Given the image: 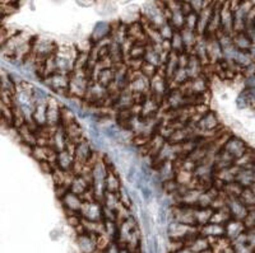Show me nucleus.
<instances>
[{
	"instance_id": "nucleus-1",
	"label": "nucleus",
	"mask_w": 255,
	"mask_h": 253,
	"mask_svg": "<svg viewBox=\"0 0 255 253\" xmlns=\"http://www.w3.org/2000/svg\"><path fill=\"white\" fill-rule=\"evenodd\" d=\"M92 82L93 81L91 79V77L87 74V70H74V72L70 74V97H76L79 98V99H83Z\"/></svg>"
},
{
	"instance_id": "nucleus-2",
	"label": "nucleus",
	"mask_w": 255,
	"mask_h": 253,
	"mask_svg": "<svg viewBox=\"0 0 255 253\" xmlns=\"http://www.w3.org/2000/svg\"><path fill=\"white\" fill-rule=\"evenodd\" d=\"M58 45L54 40L45 37H38L35 36L33 42H32V56L36 59V61H45L50 56L55 55L58 51Z\"/></svg>"
},
{
	"instance_id": "nucleus-3",
	"label": "nucleus",
	"mask_w": 255,
	"mask_h": 253,
	"mask_svg": "<svg viewBox=\"0 0 255 253\" xmlns=\"http://www.w3.org/2000/svg\"><path fill=\"white\" fill-rule=\"evenodd\" d=\"M46 88H49L51 92H54L55 94L61 95L64 98L70 97L69 94V84H70V75L63 74V73H55V74H51L49 77L42 81Z\"/></svg>"
},
{
	"instance_id": "nucleus-4",
	"label": "nucleus",
	"mask_w": 255,
	"mask_h": 253,
	"mask_svg": "<svg viewBox=\"0 0 255 253\" xmlns=\"http://www.w3.org/2000/svg\"><path fill=\"white\" fill-rule=\"evenodd\" d=\"M96 148H93L92 141L88 140L87 138H84L79 143H77L76 148H74V157H76L77 163H81L83 166L90 164L92 161L93 156L96 153Z\"/></svg>"
},
{
	"instance_id": "nucleus-5",
	"label": "nucleus",
	"mask_w": 255,
	"mask_h": 253,
	"mask_svg": "<svg viewBox=\"0 0 255 253\" xmlns=\"http://www.w3.org/2000/svg\"><path fill=\"white\" fill-rule=\"evenodd\" d=\"M82 218L91 222H104V205L102 202L93 200V201H84L81 211Z\"/></svg>"
},
{
	"instance_id": "nucleus-6",
	"label": "nucleus",
	"mask_w": 255,
	"mask_h": 253,
	"mask_svg": "<svg viewBox=\"0 0 255 253\" xmlns=\"http://www.w3.org/2000/svg\"><path fill=\"white\" fill-rule=\"evenodd\" d=\"M249 148L250 147L247 141L244 140L243 138H240V136L235 135V134H232V135L227 139L225 145H223V149L226 150V152H229L235 159L244 156V154L249 150Z\"/></svg>"
},
{
	"instance_id": "nucleus-7",
	"label": "nucleus",
	"mask_w": 255,
	"mask_h": 253,
	"mask_svg": "<svg viewBox=\"0 0 255 253\" xmlns=\"http://www.w3.org/2000/svg\"><path fill=\"white\" fill-rule=\"evenodd\" d=\"M59 201L61 202V206L64 209V213L68 214V213H77V214H81L82 211V207H83L84 204V200L82 196L77 195L74 193L73 191H68L65 195L59 199Z\"/></svg>"
},
{
	"instance_id": "nucleus-8",
	"label": "nucleus",
	"mask_w": 255,
	"mask_h": 253,
	"mask_svg": "<svg viewBox=\"0 0 255 253\" xmlns=\"http://www.w3.org/2000/svg\"><path fill=\"white\" fill-rule=\"evenodd\" d=\"M207 49H208V59L211 65L221 63L223 60V50L218 41L217 35H206Z\"/></svg>"
},
{
	"instance_id": "nucleus-9",
	"label": "nucleus",
	"mask_w": 255,
	"mask_h": 253,
	"mask_svg": "<svg viewBox=\"0 0 255 253\" xmlns=\"http://www.w3.org/2000/svg\"><path fill=\"white\" fill-rule=\"evenodd\" d=\"M221 14V31L225 33L234 35V12H232L231 6H230L229 0L225 3L221 4L220 9Z\"/></svg>"
},
{
	"instance_id": "nucleus-10",
	"label": "nucleus",
	"mask_w": 255,
	"mask_h": 253,
	"mask_svg": "<svg viewBox=\"0 0 255 253\" xmlns=\"http://www.w3.org/2000/svg\"><path fill=\"white\" fill-rule=\"evenodd\" d=\"M61 107L58 98L49 97L47 101V126H58L61 121Z\"/></svg>"
},
{
	"instance_id": "nucleus-11",
	"label": "nucleus",
	"mask_w": 255,
	"mask_h": 253,
	"mask_svg": "<svg viewBox=\"0 0 255 253\" xmlns=\"http://www.w3.org/2000/svg\"><path fill=\"white\" fill-rule=\"evenodd\" d=\"M77 246L81 253H96L97 252V236L91 233H82L77 236Z\"/></svg>"
},
{
	"instance_id": "nucleus-12",
	"label": "nucleus",
	"mask_w": 255,
	"mask_h": 253,
	"mask_svg": "<svg viewBox=\"0 0 255 253\" xmlns=\"http://www.w3.org/2000/svg\"><path fill=\"white\" fill-rule=\"evenodd\" d=\"M74 164H76V157H74V153L72 150L67 148V149L58 153V157H56L55 161L56 168L64 170V172H73Z\"/></svg>"
},
{
	"instance_id": "nucleus-13",
	"label": "nucleus",
	"mask_w": 255,
	"mask_h": 253,
	"mask_svg": "<svg viewBox=\"0 0 255 253\" xmlns=\"http://www.w3.org/2000/svg\"><path fill=\"white\" fill-rule=\"evenodd\" d=\"M111 33H113V23L102 20V22L96 23V26L93 27L90 38L93 43H97L105 38L111 37Z\"/></svg>"
},
{
	"instance_id": "nucleus-14",
	"label": "nucleus",
	"mask_w": 255,
	"mask_h": 253,
	"mask_svg": "<svg viewBox=\"0 0 255 253\" xmlns=\"http://www.w3.org/2000/svg\"><path fill=\"white\" fill-rule=\"evenodd\" d=\"M191 94H203V93L211 92V78L206 74H202L197 78L189 81Z\"/></svg>"
},
{
	"instance_id": "nucleus-15",
	"label": "nucleus",
	"mask_w": 255,
	"mask_h": 253,
	"mask_svg": "<svg viewBox=\"0 0 255 253\" xmlns=\"http://www.w3.org/2000/svg\"><path fill=\"white\" fill-rule=\"evenodd\" d=\"M217 1L213 4H211V5L204 6L203 10L198 13L197 32L199 33L200 36L206 35L207 28H208V24H209V22H211V18H212V15H213V12H215V8H216V4H217Z\"/></svg>"
},
{
	"instance_id": "nucleus-16",
	"label": "nucleus",
	"mask_w": 255,
	"mask_h": 253,
	"mask_svg": "<svg viewBox=\"0 0 255 253\" xmlns=\"http://www.w3.org/2000/svg\"><path fill=\"white\" fill-rule=\"evenodd\" d=\"M227 207H229L232 218L238 219V220H243V222L244 219L248 216V214H249V207L245 206L244 202L241 201L239 197L229 199V201H227Z\"/></svg>"
},
{
	"instance_id": "nucleus-17",
	"label": "nucleus",
	"mask_w": 255,
	"mask_h": 253,
	"mask_svg": "<svg viewBox=\"0 0 255 253\" xmlns=\"http://www.w3.org/2000/svg\"><path fill=\"white\" fill-rule=\"evenodd\" d=\"M154 172L158 175V178L161 182H166L168 179H174L176 175V167H175L174 161H166L163 163L158 164L154 168Z\"/></svg>"
},
{
	"instance_id": "nucleus-18",
	"label": "nucleus",
	"mask_w": 255,
	"mask_h": 253,
	"mask_svg": "<svg viewBox=\"0 0 255 253\" xmlns=\"http://www.w3.org/2000/svg\"><path fill=\"white\" fill-rule=\"evenodd\" d=\"M109 174L106 177V192L119 193L120 188L123 187V181L120 179V175L116 170L115 164L109 167Z\"/></svg>"
},
{
	"instance_id": "nucleus-19",
	"label": "nucleus",
	"mask_w": 255,
	"mask_h": 253,
	"mask_svg": "<svg viewBox=\"0 0 255 253\" xmlns=\"http://www.w3.org/2000/svg\"><path fill=\"white\" fill-rule=\"evenodd\" d=\"M225 229H226V234H225V236H226L231 242L234 241V239L238 238V237L240 236V234H243L244 232H247V227H245L243 220H238V219L234 218L225 224Z\"/></svg>"
},
{
	"instance_id": "nucleus-20",
	"label": "nucleus",
	"mask_w": 255,
	"mask_h": 253,
	"mask_svg": "<svg viewBox=\"0 0 255 253\" xmlns=\"http://www.w3.org/2000/svg\"><path fill=\"white\" fill-rule=\"evenodd\" d=\"M143 60L145 63L151 64V65H154L157 68H162L163 64H165V59L163 56L161 55V52L151 45V43H147V47H145V54H144V58Z\"/></svg>"
},
{
	"instance_id": "nucleus-21",
	"label": "nucleus",
	"mask_w": 255,
	"mask_h": 253,
	"mask_svg": "<svg viewBox=\"0 0 255 253\" xmlns=\"http://www.w3.org/2000/svg\"><path fill=\"white\" fill-rule=\"evenodd\" d=\"M180 68L179 65V54L175 51H171L168 54L167 59H166L165 64H163V72H165L166 78L168 79V82H171V79L174 78L175 73L177 72V69Z\"/></svg>"
},
{
	"instance_id": "nucleus-22",
	"label": "nucleus",
	"mask_w": 255,
	"mask_h": 253,
	"mask_svg": "<svg viewBox=\"0 0 255 253\" xmlns=\"http://www.w3.org/2000/svg\"><path fill=\"white\" fill-rule=\"evenodd\" d=\"M236 159L230 154L229 152L226 150L221 149L220 152L216 153V156L213 157V166H215V169H222V168H227V167H231L235 164Z\"/></svg>"
},
{
	"instance_id": "nucleus-23",
	"label": "nucleus",
	"mask_w": 255,
	"mask_h": 253,
	"mask_svg": "<svg viewBox=\"0 0 255 253\" xmlns=\"http://www.w3.org/2000/svg\"><path fill=\"white\" fill-rule=\"evenodd\" d=\"M199 232L202 236L208 237V238H220L226 234L225 225L216 224V223H208L206 225L199 227Z\"/></svg>"
},
{
	"instance_id": "nucleus-24",
	"label": "nucleus",
	"mask_w": 255,
	"mask_h": 253,
	"mask_svg": "<svg viewBox=\"0 0 255 253\" xmlns=\"http://www.w3.org/2000/svg\"><path fill=\"white\" fill-rule=\"evenodd\" d=\"M115 75L116 70L115 68H106V69H101L97 72L95 77V82H97L99 84L104 85L105 88H109L114 84L115 82Z\"/></svg>"
},
{
	"instance_id": "nucleus-25",
	"label": "nucleus",
	"mask_w": 255,
	"mask_h": 253,
	"mask_svg": "<svg viewBox=\"0 0 255 253\" xmlns=\"http://www.w3.org/2000/svg\"><path fill=\"white\" fill-rule=\"evenodd\" d=\"M69 190L73 191L74 193H77V195L83 196L84 193H87L88 191L91 190V183L87 179L84 178L83 175L74 174L72 183H70Z\"/></svg>"
},
{
	"instance_id": "nucleus-26",
	"label": "nucleus",
	"mask_w": 255,
	"mask_h": 253,
	"mask_svg": "<svg viewBox=\"0 0 255 253\" xmlns=\"http://www.w3.org/2000/svg\"><path fill=\"white\" fill-rule=\"evenodd\" d=\"M191 129L189 126H183L180 129L174 130L171 133V135L168 136L167 141L171 143V144L177 145V144H183L186 140L191 139Z\"/></svg>"
},
{
	"instance_id": "nucleus-27",
	"label": "nucleus",
	"mask_w": 255,
	"mask_h": 253,
	"mask_svg": "<svg viewBox=\"0 0 255 253\" xmlns=\"http://www.w3.org/2000/svg\"><path fill=\"white\" fill-rule=\"evenodd\" d=\"M167 17L168 22L174 26V28L176 31H181L183 28H185V18L186 14L183 12L181 6L177 9H174V10H167Z\"/></svg>"
},
{
	"instance_id": "nucleus-28",
	"label": "nucleus",
	"mask_w": 255,
	"mask_h": 253,
	"mask_svg": "<svg viewBox=\"0 0 255 253\" xmlns=\"http://www.w3.org/2000/svg\"><path fill=\"white\" fill-rule=\"evenodd\" d=\"M191 54H194L198 59H199L204 65H208L209 59H208V49H207V37L206 35L199 36L198 42L195 45L194 50L191 51Z\"/></svg>"
},
{
	"instance_id": "nucleus-29",
	"label": "nucleus",
	"mask_w": 255,
	"mask_h": 253,
	"mask_svg": "<svg viewBox=\"0 0 255 253\" xmlns=\"http://www.w3.org/2000/svg\"><path fill=\"white\" fill-rule=\"evenodd\" d=\"M181 33V37L184 41V46H185V51L191 54V51L194 50L195 45L198 42V38H199V33L197 31H193V29L189 28H183L180 31Z\"/></svg>"
},
{
	"instance_id": "nucleus-30",
	"label": "nucleus",
	"mask_w": 255,
	"mask_h": 253,
	"mask_svg": "<svg viewBox=\"0 0 255 253\" xmlns=\"http://www.w3.org/2000/svg\"><path fill=\"white\" fill-rule=\"evenodd\" d=\"M64 129H65L68 140H69L70 143H74V144H77V143H79V141L83 140V139L86 138L83 134V129H82L81 124H79L78 121H76V122H73V124L68 125V126H64Z\"/></svg>"
},
{
	"instance_id": "nucleus-31",
	"label": "nucleus",
	"mask_w": 255,
	"mask_h": 253,
	"mask_svg": "<svg viewBox=\"0 0 255 253\" xmlns=\"http://www.w3.org/2000/svg\"><path fill=\"white\" fill-rule=\"evenodd\" d=\"M186 70H188L189 78H197V77H199V75H202L204 73V64L194 54H190Z\"/></svg>"
},
{
	"instance_id": "nucleus-32",
	"label": "nucleus",
	"mask_w": 255,
	"mask_h": 253,
	"mask_svg": "<svg viewBox=\"0 0 255 253\" xmlns=\"http://www.w3.org/2000/svg\"><path fill=\"white\" fill-rule=\"evenodd\" d=\"M220 1H217L215 8V12H213V15L211 18V22L208 24V28H207L206 35H217L218 32L221 31V14H220V9H221Z\"/></svg>"
},
{
	"instance_id": "nucleus-33",
	"label": "nucleus",
	"mask_w": 255,
	"mask_h": 253,
	"mask_svg": "<svg viewBox=\"0 0 255 253\" xmlns=\"http://www.w3.org/2000/svg\"><path fill=\"white\" fill-rule=\"evenodd\" d=\"M232 37H234V45H235L239 50H241V51H249L253 42L252 40H250L249 36H248L247 32H235V33L232 35Z\"/></svg>"
},
{
	"instance_id": "nucleus-34",
	"label": "nucleus",
	"mask_w": 255,
	"mask_h": 253,
	"mask_svg": "<svg viewBox=\"0 0 255 253\" xmlns=\"http://www.w3.org/2000/svg\"><path fill=\"white\" fill-rule=\"evenodd\" d=\"M33 121L38 126H46L47 125V102H42V103L36 104L35 112L32 116Z\"/></svg>"
},
{
	"instance_id": "nucleus-35",
	"label": "nucleus",
	"mask_w": 255,
	"mask_h": 253,
	"mask_svg": "<svg viewBox=\"0 0 255 253\" xmlns=\"http://www.w3.org/2000/svg\"><path fill=\"white\" fill-rule=\"evenodd\" d=\"M188 247H190L195 253H200L211 248V241H209L208 237H204L202 234H199L193 241L189 242Z\"/></svg>"
},
{
	"instance_id": "nucleus-36",
	"label": "nucleus",
	"mask_w": 255,
	"mask_h": 253,
	"mask_svg": "<svg viewBox=\"0 0 255 253\" xmlns=\"http://www.w3.org/2000/svg\"><path fill=\"white\" fill-rule=\"evenodd\" d=\"M213 211L215 210L212 207H195V222L198 227L208 224L211 222Z\"/></svg>"
},
{
	"instance_id": "nucleus-37",
	"label": "nucleus",
	"mask_w": 255,
	"mask_h": 253,
	"mask_svg": "<svg viewBox=\"0 0 255 253\" xmlns=\"http://www.w3.org/2000/svg\"><path fill=\"white\" fill-rule=\"evenodd\" d=\"M236 181L240 184H243L244 187H250L253 183H255L254 173H253V167L252 168H240L236 175Z\"/></svg>"
},
{
	"instance_id": "nucleus-38",
	"label": "nucleus",
	"mask_w": 255,
	"mask_h": 253,
	"mask_svg": "<svg viewBox=\"0 0 255 253\" xmlns=\"http://www.w3.org/2000/svg\"><path fill=\"white\" fill-rule=\"evenodd\" d=\"M244 188L245 187L243 184L239 183L238 181H234V182H230V183H226L223 186L222 191L223 193L229 197V199H232V197H240V195L243 193Z\"/></svg>"
},
{
	"instance_id": "nucleus-39",
	"label": "nucleus",
	"mask_w": 255,
	"mask_h": 253,
	"mask_svg": "<svg viewBox=\"0 0 255 253\" xmlns=\"http://www.w3.org/2000/svg\"><path fill=\"white\" fill-rule=\"evenodd\" d=\"M255 163V149H253L252 147L249 148L244 156H241L240 158H238L235 161V164L240 168H252Z\"/></svg>"
},
{
	"instance_id": "nucleus-40",
	"label": "nucleus",
	"mask_w": 255,
	"mask_h": 253,
	"mask_svg": "<svg viewBox=\"0 0 255 253\" xmlns=\"http://www.w3.org/2000/svg\"><path fill=\"white\" fill-rule=\"evenodd\" d=\"M232 219L231 213H230L229 207H223V209H220V210L213 211V215L211 218V222L209 223H216V224L225 225L227 222H230Z\"/></svg>"
},
{
	"instance_id": "nucleus-41",
	"label": "nucleus",
	"mask_w": 255,
	"mask_h": 253,
	"mask_svg": "<svg viewBox=\"0 0 255 253\" xmlns=\"http://www.w3.org/2000/svg\"><path fill=\"white\" fill-rule=\"evenodd\" d=\"M239 199L244 202L245 206L249 207V210L250 209H255V193L250 187H245L244 188L243 193H241Z\"/></svg>"
},
{
	"instance_id": "nucleus-42",
	"label": "nucleus",
	"mask_w": 255,
	"mask_h": 253,
	"mask_svg": "<svg viewBox=\"0 0 255 253\" xmlns=\"http://www.w3.org/2000/svg\"><path fill=\"white\" fill-rule=\"evenodd\" d=\"M147 43H134L130 51L128 52L127 59H143L145 54Z\"/></svg>"
},
{
	"instance_id": "nucleus-43",
	"label": "nucleus",
	"mask_w": 255,
	"mask_h": 253,
	"mask_svg": "<svg viewBox=\"0 0 255 253\" xmlns=\"http://www.w3.org/2000/svg\"><path fill=\"white\" fill-rule=\"evenodd\" d=\"M118 195H119V200H120V202H122V205H124V206L128 207V209H131V206L134 205L133 197H131L130 191L128 190L124 184H123V187L120 188V191Z\"/></svg>"
},
{
	"instance_id": "nucleus-44",
	"label": "nucleus",
	"mask_w": 255,
	"mask_h": 253,
	"mask_svg": "<svg viewBox=\"0 0 255 253\" xmlns=\"http://www.w3.org/2000/svg\"><path fill=\"white\" fill-rule=\"evenodd\" d=\"M235 63L238 64L239 67L241 68V69H245V68H248L249 65H252L254 61H253L252 56H250V54L248 51H239L238 52V56H236L235 59Z\"/></svg>"
},
{
	"instance_id": "nucleus-45",
	"label": "nucleus",
	"mask_w": 255,
	"mask_h": 253,
	"mask_svg": "<svg viewBox=\"0 0 255 253\" xmlns=\"http://www.w3.org/2000/svg\"><path fill=\"white\" fill-rule=\"evenodd\" d=\"M158 31L159 33H161V36H162L163 41H171L175 35V32H176V29L174 28V26H172L170 22H166L165 24H162V26L159 27Z\"/></svg>"
},
{
	"instance_id": "nucleus-46",
	"label": "nucleus",
	"mask_w": 255,
	"mask_h": 253,
	"mask_svg": "<svg viewBox=\"0 0 255 253\" xmlns=\"http://www.w3.org/2000/svg\"><path fill=\"white\" fill-rule=\"evenodd\" d=\"M171 47H172V51L177 52V54H181V52L185 51V46H184V41H183V37H181L180 31L175 32L174 37H172L171 40Z\"/></svg>"
},
{
	"instance_id": "nucleus-47",
	"label": "nucleus",
	"mask_w": 255,
	"mask_h": 253,
	"mask_svg": "<svg viewBox=\"0 0 255 253\" xmlns=\"http://www.w3.org/2000/svg\"><path fill=\"white\" fill-rule=\"evenodd\" d=\"M197 27H198V13L193 10V12H190L189 14H186L185 28L197 31Z\"/></svg>"
},
{
	"instance_id": "nucleus-48",
	"label": "nucleus",
	"mask_w": 255,
	"mask_h": 253,
	"mask_svg": "<svg viewBox=\"0 0 255 253\" xmlns=\"http://www.w3.org/2000/svg\"><path fill=\"white\" fill-rule=\"evenodd\" d=\"M236 106H238L239 109H244V108H250V101L249 98H248V95L245 94V92L244 90H241L240 93H239L238 98H236Z\"/></svg>"
},
{
	"instance_id": "nucleus-49",
	"label": "nucleus",
	"mask_w": 255,
	"mask_h": 253,
	"mask_svg": "<svg viewBox=\"0 0 255 253\" xmlns=\"http://www.w3.org/2000/svg\"><path fill=\"white\" fill-rule=\"evenodd\" d=\"M158 69L159 68L154 67V65H151V64H148L144 61V64H143V67H142V69H140V72H142L145 77H148V78L151 79L157 74Z\"/></svg>"
},
{
	"instance_id": "nucleus-50",
	"label": "nucleus",
	"mask_w": 255,
	"mask_h": 253,
	"mask_svg": "<svg viewBox=\"0 0 255 253\" xmlns=\"http://www.w3.org/2000/svg\"><path fill=\"white\" fill-rule=\"evenodd\" d=\"M188 3L190 4L191 9L197 13L202 12L206 6V0H189Z\"/></svg>"
},
{
	"instance_id": "nucleus-51",
	"label": "nucleus",
	"mask_w": 255,
	"mask_h": 253,
	"mask_svg": "<svg viewBox=\"0 0 255 253\" xmlns=\"http://www.w3.org/2000/svg\"><path fill=\"white\" fill-rule=\"evenodd\" d=\"M245 32H247L248 36L250 37L252 42L255 43V26L254 24H252V26H248L247 29H245Z\"/></svg>"
},
{
	"instance_id": "nucleus-52",
	"label": "nucleus",
	"mask_w": 255,
	"mask_h": 253,
	"mask_svg": "<svg viewBox=\"0 0 255 253\" xmlns=\"http://www.w3.org/2000/svg\"><path fill=\"white\" fill-rule=\"evenodd\" d=\"M76 1L79 4V5H82V6H88V5H91V4L96 3L97 0H76Z\"/></svg>"
},
{
	"instance_id": "nucleus-53",
	"label": "nucleus",
	"mask_w": 255,
	"mask_h": 253,
	"mask_svg": "<svg viewBox=\"0 0 255 253\" xmlns=\"http://www.w3.org/2000/svg\"><path fill=\"white\" fill-rule=\"evenodd\" d=\"M175 253H195V252H194V251H193V250H191L190 247H188V246H185V247L181 248V250L177 251V252H175Z\"/></svg>"
},
{
	"instance_id": "nucleus-54",
	"label": "nucleus",
	"mask_w": 255,
	"mask_h": 253,
	"mask_svg": "<svg viewBox=\"0 0 255 253\" xmlns=\"http://www.w3.org/2000/svg\"><path fill=\"white\" fill-rule=\"evenodd\" d=\"M19 0H1V4H18Z\"/></svg>"
},
{
	"instance_id": "nucleus-55",
	"label": "nucleus",
	"mask_w": 255,
	"mask_h": 253,
	"mask_svg": "<svg viewBox=\"0 0 255 253\" xmlns=\"http://www.w3.org/2000/svg\"><path fill=\"white\" fill-rule=\"evenodd\" d=\"M253 173H254V178H255V163L254 166H253Z\"/></svg>"
},
{
	"instance_id": "nucleus-56",
	"label": "nucleus",
	"mask_w": 255,
	"mask_h": 253,
	"mask_svg": "<svg viewBox=\"0 0 255 253\" xmlns=\"http://www.w3.org/2000/svg\"><path fill=\"white\" fill-rule=\"evenodd\" d=\"M253 24H254V26H255V18H254V22H253Z\"/></svg>"
},
{
	"instance_id": "nucleus-57",
	"label": "nucleus",
	"mask_w": 255,
	"mask_h": 253,
	"mask_svg": "<svg viewBox=\"0 0 255 253\" xmlns=\"http://www.w3.org/2000/svg\"><path fill=\"white\" fill-rule=\"evenodd\" d=\"M120 1H127V0H120Z\"/></svg>"
}]
</instances>
